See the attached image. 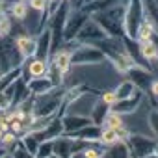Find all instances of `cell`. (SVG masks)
I'll use <instances>...</instances> for the list:
<instances>
[{
  "label": "cell",
  "instance_id": "cell-5",
  "mask_svg": "<svg viewBox=\"0 0 158 158\" xmlns=\"http://www.w3.org/2000/svg\"><path fill=\"white\" fill-rule=\"evenodd\" d=\"M61 121H63V132L65 134H73V132L93 123L89 117H82V115H65Z\"/></svg>",
  "mask_w": 158,
  "mask_h": 158
},
{
  "label": "cell",
  "instance_id": "cell-24",
  "mask_svg": "<svg viewBox=\"0 0 158 158\" xmlns=\"http://www.w3.org/2000/svg\"><path fill=\"white\" fill-rule=\"evenodd\" d=\"M19 141V138L11 132V130H8V132H4V136H2V141H0V145H2V147H6L8 149V152L15 147V143Z\"/></svg>",
  "mask_w": 158,
  "mask_h": 158
},
{
  "label": "cell",
  "instance_id": "cell-25",
  "mask_svg": "<svg viewBox=\"0 0 158 158\" xmlns=\"http://www.w3.org/2000/svg\"><path fill=\"white\" fill-rule=\"evenodd\" d=\"M10 30H11V21L6 17V13H2L0 15V39L6 37L10 34Z\"/></svg>",
  "mask_w": 158,
  "mask_h": 158
},
{
  "label": "cell",
  "instance_id": "cell-17",
  "mask_svg": "<svg viewBox=\"0 0 158 158\" xmlns=\"http://www.w3.org/2000/svg\"><path fill=\"white\" fill-rule=\"evenodd\" d=\"M134 89H136V86L130 82V80H127V82H123L117 89H115V97H117V101H123V99H128V97H132L134 95Z\"/></svg>",
  "mask_w": 158,
  "mask_h": 158
},
{
  "label": "cell",
  "instance_id": "cell-11",
  "mask_svg": "<svg viewBox=\"0 0 158 158\" xmlns=\"http://www.w3.org/2000/svg\"><path fill=\"white\" fill-rule=\"evenodd\" d=\"M28 88H30V91H34V93H48L50 89H52V80H48L47 76H41V78H32L30 80V84H28Z\"/></svg>",
  "mask_w": 158,
  "mask_h": 158
},
{
  "label": "cell",
  "instance_id": "cell-29",
  "mask_svg": "<svg viewBox=\"0 0 158 158\" xmlns=\"http://www.w3.org/2000/svg\"><path fill=\"white\" fill-rule=\"evenodd\" d=\"M6 154H10V152H8V149H6V147H2V145H0V158H4Z\"/></svg>",
  "mask_w": 158,
  "mask_h": 158
},
{
  "label": "cell",
  "instance_id": "cell-4",
  "mask_svg": "<svg viewBox=\"0 0 158 158\" xmlns=\"http://www.w3.org/2000/svg\"><path fill=\"white\" fill-rule=\"evenodd\" d=\"M141 101V95L138 93L136 95V99H134V95L132 97H128V99H123V101H117L115 104H112L110 106V112H114V114H119V115H128V114H132L136 108H138V102Z\"/></svg>",
  "mask_w": 158,
  "mask_h": 158
},
{
  "label": "cell",
  "instance_id": "cell-21",
  "mask_svg": "<svg viewBox=\"0 0 158 158\" xmlns=\"http://www.w3.org/2000/svg\"><path fill=\"white\" fill-rule=\"evenodd\" d=\"M11 15L15 17V19H26V15H28V6H26V2L24 0H19V2H15L13 6H11Z\"/></svg>",
  "mask_w": 158,
  "mask_h": 158
},
{
  "label": "cell",
  "instance_id": "cell-26",
  "mask_svg": "<svg viewBox=\"0 0 158 158\" xmlns=\"http://www.w3.org/2000/svg\"><path fill=\"white\" fill-rule=\"evenodd\" d=\"M104 104H108V106H112V104H115L117 102V97H115V89H110V91H106L104 95H102V99H101Z\"/></svg>",
  "mask_w": 158,
  "mask_h": 158
},
{
  "label": "cell",
  "instance_id": "cell-7",
  "mask_svg": "<svg viewBox=\"0 0 158 158\" xmlns=\"http://www.w3.org/2000/svg\"><path fill=\"white\" fill-rule=\"evenodd\" d=\"M101 132H102V127L91 123V125H88V127H84V128H80V130H76V132H73V134H69V136L78 138V139H84V141H99Z\"/></svg>",
  "mask_w": 158,
  "mask_h": 158
},
{
  "label": "cell",
  "instance_id": "cell-27",
  "mask_svg": "<svg viewBox=\"0 0 158 158\" xmlns=\"http://www.w3.org/2000/svg\"><path fill=\"white\" fill-rule=\"evenodd\" d=\"M47 4H48V0H30V8L35 11H45Z\"/></svg>",
  "mask_w": 158,
  "mask_h": 158
},
{
  "label": "cell",
  "instance_id": "cell-6",
  "mask_svg": "<svg viewBox=\"0 0 158 158\" xmlns=\"http://www.w3.org/2000/svg\"><path fill=\"white\" fill-rule=\"evenodd\" d=\"M15 48H17V52L21 54V58H30V56H34L35 54V50H37V43L30 37V35H19L17 39H15Z\"/></svg>",
  "mask_w": 158,
  "mask_h": 158
},
{
  "label": "cell",
  "instance_id": "cell-1",
  "mask_svg": "<svg viewBox=\"0 0 158 158\" xmlns=\"http://www.w3.org/2000/svg\"><path fill=\"white\" fill-rule=\"evenodd\" d=\"M158 139H154L152 136H145V134H130L127 145L132 152L134 158H147L149 154H152L154 145Z\"/></svg>",
  "mask_w": 158,
  "mask_h": 158
},
{
  "label": "cell",
  "instance_id": "cell-31",
  "mask_svg": "<svg viewBox=\"0 0 158 158\" xmlns=\"http://www.w3.org/2000/svg\"><path fill=\"white\" fill-rule=\"evenodd\" d=\"M48 158H60V156H58V154H54V152H52V154H50V156H48Z\"/></svg>",
  "mask_w": 158,
  "mask_h": 158
},
{
  "label": "cell",
  "instance_id": "cell-19",
  "mask_svg": "<svg viewBox=\"0 0 158 158\" xmlns=\"http://www.w3.org/2000/svg\"><path fill=\"white\" fill-rule=\"evenodd\" d=\"M147 125H149L151 136H152L154 139H158V110L147 112Z\"/></svg>",
  "mask_w": 158,
  "mask_h": 158
},
{
  "label": "cell",
  "instance_id": "cell-22",
  "mask_svg": "<svg viewBox=\"0 0 158 158\" xmlns=\"http://www.w3.org/2000/svg\"><path fill=\"white\" fill-rule=\"evenodd\" d=\"M52 152H54V151H52V139H45V141L39 143L37 152H35L34 158H48Z\"/></svg>",
  "mask_w": 158,
  "mask_h": 158
},
{
  "label": "cell",
  "instance_id": "cell-12",
  "mask_svg": "<svg viewBox=\"0 0 158 158\" xmlns=\"http://www.w3.org/2000/svg\"><path fill=\"white\" fill-rule=\"evenodd\" d=\"M54 67L60 71V74H65L71 67V52L67 50H60L54 54Z\"/></svg>",
  "mask_w": 158,
  "mask_h": 158
},
{
  "label": "cell",
  "instance_id": "cell-14",
  "mask_svg": "<svg viewBox=\"0 0 158 158\" xmlns=\"http://www.w3.org/2000/svg\"><path fill=\"white\" fill-rule=\"evenodd\" d=\"M139 52L145 60L149 61H154L158 60V45L151 39V41H145V43H139Z\"/></svg>",
  "mask_w": 158,
  "mask_h": 158
},
{
  "label": "cell",
  "instance_id": "cell-8",
  "mask_svg": "<svg viewBox=\"0 0 158 158\" xmlns=\"http://www.w3.org/2000/svg\"><path fill=\"white\" fill-rule=\"evenodd\" d=\"M102 158H134V156H132V152L125 141H115L114 145L104 149Z\"/></svg>",
  "mask_w": 158,
  "mask_h": 158
},
{
  "label": "cell",
  "instance_id": "cell-32",
  "mask_svg": "<svg viewBox=\"0 0 158 158\" xmlns=\"http://www.w3.org/2000/svg\"><path fill=\"white\" fill-rule=\"evenodd\" d=\"M4 158H11V156H10V154H6V156H4Z\"/></svg>",
  "mask_w": 158,
  "mask_h": 158
},
{
  "label": "cell",
  "instance_id": "cell-2",
  "mask_svg": "<svg viewBox=\"0 0 158 158\" xmlns=\"http://www.w3.org/2000/svg\"><path fill=\"white\" fill-rule=\"evenodd\" d=\"M104 54L93 47H80L71 54V63H88V61H102Z\"/></svg>",
  "mask_w": 158,
  "mask_h": 158
},
{
  "label": "cell",
  "instance_id": "cell-9",
  "mask_svg": "<svg viewBox=\"0 0 158 158\" xmlns=\"http://www.w3.org/2000/svg\"><path fill=\"white\" fill-rule=\"evenodd\" d=\"M26 76H30V80L32 78H41V76H47V61L45 60H32L26 67Z\"/></svg>",
  "mask_w": 158,
  "mask_h": 158
},
{
  "label": "cell",
  "instance_id": "cell-23",
  "mask_svg": "<svg viewBox=\"0 0 158 158\" xmlns=\"http://www.w3.org/2000/svg\"><path fill=\"white\" fill-rule=\"evenodd\" d=\"M10 156L11 158H34V154H30V151L24 149V145L21 143V139L15 143V147L10 151Z\"/></svg>",
  "mask_w": 158,
  "mask_h": 158
},
{
  "label": "cell",
  "instance_id": "cell-30",
  "mask_svg": "<svg viewBox=\"0 0 158 158\" xmlns=\"http://www.w3.org/2000/svg\"><path fill=\"white\" fill-rule=\"evenodd\" d=\"M152 154H156V156H158V141H156V145H154V151H152Z\"/></svg>",
  "mask_w": 158,
  "mask_h": 158
},
{
  "label": "cell",
  "instance_id": "cell-20",
  "mask_svg": "<svg viewBox=\"0 0 158 158\" xmlns=\"http://www.w3.org/2000/svg\"><path fill=\"white\" fill-rule=\"evenodd\" d=\"M48 43H50V32L43 34V35H41V39H39V43H37V50H35V54H37V58H39V60H45L47 50H48Z\"/></svg>",
  "mask_w": 158,
  "mask_h": 158
},
{
  "label": "cell",
  "instance_id": "cell-3",
  "mask_svg": "<svg viewBox=\"0 0 158 158\" xmlns=\"http://www.w3.org/2000/svg\"><path fill=\"white\" fill-rule=\"evenodd\" d=\"M73 145H74V138L69 136V134H61V136H58V138L52 139V151L60 158H71Z\"/></svg>",
  "mask_w": 158,
  "mask_h": 158
},
{
  "label": "cell",
  "instance_id": "cell-16",
  "mask_svg": "<svg viewBox=\"0 0 158 158\" xmlns=\"http://www.w3.org/2000/svg\"><path fill=\"white\" fill-rule=\"evenodd\" d=\"M102 127H106V128H112V130H117V128L125 127V123H123V115H119V114H114V112H108V115H106V119H104Z\"/></svg>",
  "mask_w": 158,
  "mask_h": 158
},
{
  "label": "cell",
  "instance_id": "cell-13",
  "mask_svg": "<svg viewBox=\"0 0 158 158\" xmlns=\"http://www.w3.org/2000/svg\"><path fill=\"white\" fill-rule=\"evenodd\" d=\"M108 112H110V106H108V104H104V102L101 101V102H97V104L93 106V110H91V114H89V119H93V123H95V125L102 127V123H104V119H106Z\"/></svg>",
  "mask_w": 158,
  "mask_h": 158
},
{
  "label": "cell",
  "instance_id": "cell-10",
  "mask_svg": "<svg viewBox=\"0 0 158 158\" xmlns=\"http://www.w3.org/2000/svg\"><path fill=\"white\" fill-rule=\"evenodd\" d=\"M128 71H130V76H132V84H134V86H138V88H141V89L149 88V82H151V74H149L147 71H143V69H138L136 65H134V67H130Z\"/></svg>",
  "mask_w": 158,
  "mask_h": 158
},
{
  "label": "cell",
  "instance_id": "cell-18",
  "mask_svg": "<svg viewBox=\"0 0 158 158\" xmlns=\"http://www.w3.org/2000/svg\"><path fill=\"white\" fill-rule=\"evenodd\" d=\"M115 141H119V139H117V134H115V130H112V128H106V127H102V132H101L99 143H101L102 147H110V145H114Z\"/></svg>",
  "mask_w": 158,
  "mask_h": 158
},
{
  "label": "cell",
  "instance_id": "cell-15",
  "mask_svg": "<svg viewBox=\"0 0 158 158\" xmlns=\"http://www.w3.org/2000/svg\"><path fill=\"white\" fill-rule=\"evenodd\" d=\"M21 143L24 145V149L26 151H30V154H34L35 156V152H37V147H39V139H37V136L34 134V132H26L23 138H21Z\"/></svg>",
  "mask_w": 158,
  "mask_h": 158
},
{
  "label": "cell",
  "instance_id": "cell-33",
  "mask_svg": "<svg viewBox=\"0 0 158 158\" xmlns=\"http://www.w3.org/2000/svg\"><path fill=\"white\" fill-rule=\"evenodd\" d=\"M48 2H50V0H48Z\"/></svg>",
  "mask_w": 158,
  "mask_h": 158
},
{
  "label": "cell",
  "instance_id": "cell-28",
  "mask_svg": "<svg viewBox=\"0 0 158 158\" xmlns=\"http://www.w3.org/2000/svg\"><path fill=\"white\" fill-rule=\"evenodd\" d=\"M151 91H152V95L158 99V80H154V82L151 84Z\"/></svg>",
  "mask_w": 158,
  "mask_h": 158
}]
</instances>
